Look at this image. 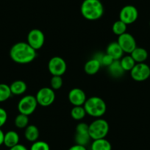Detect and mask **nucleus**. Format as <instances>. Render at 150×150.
<instances>
[{
	"label": "nucleus",
	"instance_id": "dca6fc26",
	"mask_svg": "<svg viewBox=\"0 0 150 150\" xmlns=\"http://www.w3.org/2000/svg\"><path fill=\"white\" fill-rule=\"evenodd\" d=\"M101 64L96 58L90 59L86 63L84 66V71L87 74L94 75L97 73L101 68Z\"/></svg>",
	"mask_w": 150,
	"mask_h": 150
},
{
	"label": "nucleus",
	"instance_id": "f3484780",
	"mask_svg": "<svg viewBox=\"0 0 150 150\" xmlns=\"http://www.w3.org/2000/svg\"><path fill=\"white\" fill-rule=\"evenodd\" d=\"M131 57L133 58L136 63H144L148 58V52L146 49L142 48V47H137L132 52L129 54Z\"/></svg>",
	"mask_w": 150,
	"mask_h": 150
},
{
	"label": "nucleus",
	"instance_id": "4468645a",
	"mask_svg": "<svg viewBox=\"0 0 150 150\" xmlns=\"http://www.w3.org/2000/svg\"><path fill=\"white\" fill-rule=\"evenodd\" d=\"M108 71L111 77L114 78H120L125 74V70L121 66L119 60H114L108 67Z\"/></svg>",
	"mask_w": 150,
	"mask_h": 150
},
{
	"label": "nucleus",
	"instance_id": "aec40b11",
	"mask_svg": "<svg viewBox=\"0 0 150 150\" xmlns=\"http://www.w3.org/2000/svg\"><path fill=\"white\" fill-rule=\"evenodd\" d=\"M92 150H112L110 142L105 138L93 140L91 146Z\"/></svg>",
	"mask_w": 150,
	"mask_h": 150
},
{
	"label": "nucleus",
	"instance_id": "72a5a7b5",
	"mask_svg": "<svg viewBox=\"0 0 150 150\" xmlns=\"http://www.w3.org/2000/svg\"><path fill=\"white\" fill-rule=\"evenodd\" d=\"M89 150H92V149H89Z\"/></svg>",
	"mask_w": 150,
	"mask_h": 150
},
{
	"label": "nucleus",
	"instance_id": "9b49d317",
	"mask_svg": "<svg viewBox=\"0 0 150 150\" xmlns=\"http://www.w3.org/2000/svg\"><path fill=\"white\" fill-rule=\"evenodd\" d=\"M117 42L124 52L127 54H130L137 47V43L135 38L129 33H125L119 35Z\"/></svg>",
	"mask_w": 150,
	"mask_h": 150
},
{
	"label": "nucleus",
	"instance_id": "1a4fd4ad",
	"mask_svg": "<svg viewBox=\"0 0 150 150\" xmlns=\"http://www.w3.org/2000/svg\"><path fill=\"white\" fill-rule=\"evenodd\" d=\"M27 43L35 50H38L45 43V35L39 29H33L27 35Z\"/></svg>",
	"mask_w": 150,
	"mask_h": 150
},
{
	"label": "nucleus",
	"instance_id": "7ed1b4c3",
	"mask_svg": "<svg viewBox=\"0 0 150 150\" xmlns=\"http://www.w3.org/2000/svg\"><path fill=\"white\" fill-rule=\"evenodd\" d=\"M83 107L88 115L96 119L102 117L107 110V105L105 100L99 96L88 98Z\"/></svg>",
	"mask_w": 150,
	"mask_h": 150
},
{
	"label": "nucleus",
	"instance_id": "473e14b6",
	"mask_svg": "<svg viewBox=\"0 0 150 150\" xmlns=\"http://www.w3.org/2000/svg\"><path fill=\"white\" fill-rule=\"evenodd\" d=\"M4 138H5V133L0 128V146L4 144Z\"/></svg>",
	"mask_w": 150,
	"mask_h": 150
},
{
	"label": "nucleus",
	"instance_id": "5701e85b",
	"mask_svg": "<svg viewBox=\"0 0 150 150\" xmlns=\"http://www.w3.org/2000/svg\"><path fill=\"white\" fill-rule=\"evenodd\" d=\"M119 61H120L121 66L123 68L125 71H130L132 69V68H133L134 66H135V65L136 64L135 61L133 60V58L131 57L130 54L122 57V58L119 60Z\"/></svg>",
	"mask_w": 150,
	"mask_h": 150
},
{
	"label": "nucleus",
	"instance_id": "2f4dec72",
	"mask_svg": "<svg viewBox=\"0 0 150 150\" xmlns=\"http://www.w3.org/2000/svg\"><path fill=\"white\" fill-rule=\"evenodd\" d=\"M9 150H28V149H27V148L24 145L18 144H17V145L10 148Z\"/></svg>",
	"mask_w": 150,
	"mask_h": 150
},
{
	"label": "nucleus",
	"instance_id": "393cba45",
	"mask_svg": "<svg viewBox=\"0 0 150 150\" xmlns=\"http://www.w3.org/2000/svg\"><path fill=\"white\" fill-rule=\"evenodd\" d=\"M29 121H30V119H29L28 116L22 114V113H19L15 118L14 124H15V126L18 127V129H24L29 125Z\"/></svg>",
	"mask_w": 150,
	"mask_h": 150
},
{
	"label": "nucleus",
	"instance_id": "a878e982",
	"mask_svg": "<svg viewBox=\"0 0 150 150\" xmlns=\"http://www.w3.org/2000/svg\"><path fill=\"white\" fill-rule=\"evenodd\" d=\"M127 25L125 22L122 21L121 20L116 21L112 26V33L116 35L119 36L124 33H127Z\"/></svg>",
	"mask_w": 150,
	"mask_h": 150
},
{
	"label": "nucleus",
	"instance_id": "bb28decb",
	"mask_svg": "<svg viewBox=\"0 0 150 150\" xmlns=\"http://www.w3.org/2000/svg\"><path fill=\"white\" fill-rule=\"evenodd\" d=\"M12 95L10 86L5 84V83H0V102H3L10 99Z\"/></svg>",
	"mask_w": 150,
	"mask_h": 150
},
{
	"label": "nucleus",
	"instance_id": "7c9ffc66",
	"mask_svg": "<svg viewBox=\"0 0 150 150\" xmlns=\"http://www.w3.org/2000/svg\"><path fill=\"white\" fill-rule=\"evenodd\" d=\"M69 150H88L86 149V147L85 146L79 145V144H75V145H73L72 146H71L70 148L69 149Z\"/></svg>",
	"mask_w": 150,
	"mask_h": 150
},
{
	"label": "nucleus",
	"instance_id": "f257e3e1",
	"mask_svg": "<svg viewBox=\"0 0 150 150\" xmlns=\"http://www.w3.org/2000/svg\"><path fill=\"white\" fill-rule=\"evenodd\" d=\"M37 53L27 42H18L12 46L10 50V57L13 61L18 64H27L33 62Z\"/></svg>",
	"mask_w": 150,
	"mask_h": 150
},
{
	"label": "nucleus",
	"instance_id": "6ab92c4d",
	"mask_svg": "<svg viewBox=\"0 0 150 150\" xmlns=\"http://www.w3.org/2000/svg\"><path fill=\"white\" fill-rule=\"evenodd\" d=\"M11 93L13 95L19 96L24 94L27 89V84L23 80H15L10 86Z\"/></svg>",
	"mask_w": 150,
	"mask_h": 150
},
{
	"label": "nucleus",
	"instance_id": "4be33fe9",
	"mask_svg": "<svg viewBox=\"0 0 150 150\" xmlns=\"http://www.w3.org/2000/svg\"><path fill=\"white\" fill-rule=\"evenodd\" d=\"M86 111L83 106H74L71 110V116L72 119L76 121H80L86 116Z\"/></svg>",
	"mask_w": 150,
	"mask_h": 150
},
{
	"label": "nucleus",
	"instance_id": "ddd939ff",
	"mask_svg": "<svg viewBox=\"0 0 150 150\" xmlns=\"http://www.w3.org/2000/svg\"><path fill=\"white\" fill-rule=\"evenodd\" d=\"M106 53L114 60H119L123 57L124 52L118 42H111L106 49Z\"/></svg>",
	"mask_w": 150,
	"mask_h": 150
},
{
	"label": "nucleus",
	"instance_id": "20e7f679",
	"mask_svg": "<svg viewBox=\"0 0 150 150\" xmlns=\"http://www.w3.org/2000/svg\"><path fill=\"white\" fill-rule=\"evenodd\" d=\"M109 132V124L102 118H97L88 125V132L93 140L105 138Z\"/></svg>",
	"mask_w": 150,
	"mask_h": 150
},
{
	"label": "nucleus",
	"instance_id": "39448f33",
	"mask_svg": "<svg viewBox=\"0 0 150 150\" xmlns=\"http://www.w3.org/2000/svg\"><path fill=\"white\" fill-rule=\"evenodd\" d=\"M35 96L33 95H26L23 96L18 103V110L19 113L30 116L33 114L38 106Z\"/></svg>",
	"mask_w": 150,
	"mask_h": 150
},
{
	"label": "nucleus",
	"instance_id": "f704fd0d",
	"mask_svg": "<svg viewBox=\"0 0 150 150\" xmlns=\"http://www.w3.org/2000/svg\"><path fill=\"white\" fill-rule=\"evenodd\" d=\"M149 26H150V23H149Z\"/></svg>",
	"mask_w": 150,
	"mask_h": 150
},
{
	"label": "nucleus",
	"instance_id": "f8f14e48",
	"mask_svg": "<svg viewBox=\"0 0 150 150\" xmlns=\"http://www.w3.org/2000/svg\"><path fill=\"white\" fill-rule=\"evenodd\" d=\"M68 99L73 106H83L87 97L86 93L81 88H74L69 91Z\"/></svg>",
	"mask_w": 150,
	"mask_h": 150
},
{
	"label": "nucleus",
	"instance_id": "c85d7f7f",
	"mask_svg": "<svg viewBox=\"0 0 150 150\" xmlns=\"http://www.w3.org/2000/svg\"><path fill=\"white\" fill-rule=\"evenodd\" d=\"M63 81L62 76H52L50 80V86L53 90H59L63 86Z\"/></svg>",
	"mask_w": 150,
	"mask_h": 150
},
{
	"label": "nucleus",
	"instance_id": "412c9836",
	"mask_svg": "<svg viewBox=\"0 0 150 150\" xmlns=\"http://www.w3.org/2000/svg\"><path fill=\"white\" fill-rule=\"evenodd\" d=\"M74 140L76 144H79V145L85 146L90 143L91 138L90 135H89L88 132H76L75 134Z\"/></svg>",
	"mask_w": 150,
	"mask_h": 150
},
{
	"label": "nucleus",
	"instance_id": "423d86ee",
	"mask_svg": "<svg viewBox=\"0 0 150 150\" xmlns=\"http://www.w3.org/2000/svg\"><path fill=\"white\" fill-rule=\"evenodd\" d=\"M35 98L38 105L42 107H49L54 102L55 93L52 88L44 87L38 90Z\"/></svg>",
	"mask_w": 150,
	"mask_h": 150
},
{
	"label": "nucleus",
	"instance_id": "c756f323",
	"mask_svg": "<svg viewBox=\"0 0 150 150\" xmlns=\"http://www.w3.org/2000/svg\"><path fill=\"white\" fill-rule=\"evenodd\" d=\"M8 120V113L4 108H0V128L5 125Z\"/></svg>",
	"mask_w": 150,
	"mask_h": 150
},
{
	"label": "nucleus",
	"instance_id": "a211bd4d",
	"mask_svg": "<svg viewBox=\"0 0 150 150\" xmlns=\"http://www.w3.org/2000/svg\"><path fill=\"white\" fill-rule=\"evenodd\" d=\"M39 129L35 125H28L24 130V137L30 142H35L39 138Z\"/></svg>",
	"mask_w": 150,
	"mask_h": 150
},
{
	"label": "nucleus",
	"instance_id": "0eeeda50",
	"mask_svg": "<svg viewBox=\"0 0 150 150\" xmlns=\"http://www.w3.org/2000/svg\"><path fill=\"white\" fill-rule=\"evenodd\" d=\"M129 72L132 80L136 82H144L149 78L150 67L145 63H136Z\"/></svg>",
	"mask_w": 150,
	"mask_h": 150
},
{
	"label": "nucleus",
	"instance_id": "c9c22d12",
	"mask_svg": "<svg viewBox=\"0 0 150 150\" xmlns=\"http://www.w3.org/2000/svg\"></svg>",
	"mask_w": 150,
	"mask_h": 150
},
{
	"label": "nucleus",
	"instance_id": "cd10ccee",
	"mask_svg": "<svg viewBox=\"0 0 150 150\" xmlns=\"http://www.w3.org/2000/svg\"><path fill=\"white\" fill-rule=\"evenodd\" d=\"M30 150H50V146L46 141H36L33 143Z\"/></svg>",
	"mask_w": 150,
	"mask_h": 150
},
{
	"label": "nucleus",
	"instance_id": "b1692460",
	"mask_svg": "<svg viewBox=\"0 0 150 150\" xmlns=\"http://www.w3.org/2000/svg\"><path fill=\"white\" fill-rule=\"evenodd\" d=\"M93 57L96 58L97 60H99L101 66H106V67H108L112 62L114 61V60L107 53L97 52L93 56Z\"/></svg>",
	"mask_w": 150,
	"mask_h": 150
},
{
	"label": "nucleus",
	"instance_id": "2eb2a0df",
	"mask_svg": "<svg viewBox=\"0 0 150 150\" xmlns=\"http://www.w3.org/2000/svg\"><path fill=\"white\" fill-rule=\"evenodd\" d=\"M19 135L16 131L10 130L5 133L4 144L10 149L19 144Z\"/></svg>",
	"mask_w": 150,
	"mask_h": 150
},
{
	"label": "nucleus",
	"instance_id": "f03ea898",
	"mask_svg": "<svg viewBox=\"0 0 150 150\" xmlns=\"http://www.w3.org/2000/svg\"><path fill=\"white\" fill-rule=\"evenodd\" d=\"M80 11L86 19L96 21L103 16L105 9L100 0H84L80 7Z\"/></svg>",
	"mask_w": 150,
	"mask_h": 150
},
{
	"label": "nucleus",
	"instance_id": "6e6552de",
	"mask_svg": "<svg viewBox=\"0 0 150 150\" xmlns=\"http://www.w3.org/2000/svg\"><path fill=\"white\" fill-rule=\"evenodd\" d=\"M67 65L63 58L59 56L52 57L48 63V69L52 76H62L66 72Z\"/></svg>",
	"mask_w": 150,
	"mask_h": 150
},
{
	"label": "nucleus",
	"instance_id": "9d476101",
	"mask_svg": "<svg viewBox=\"0 0 150 150\" xmlns=\"http://www.w3.org/2000/svg\"><path fill=\"white\" fill-rule=\"evenodd\" d=\"M138 18V9L131 5L123 7L119 13V20L125 22L127 25L133 24Z\"/></svg>",
	"mask_w": 150,
	"mask_h": 150
}]
</instances>
